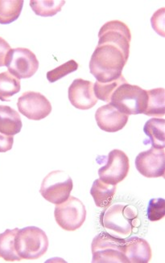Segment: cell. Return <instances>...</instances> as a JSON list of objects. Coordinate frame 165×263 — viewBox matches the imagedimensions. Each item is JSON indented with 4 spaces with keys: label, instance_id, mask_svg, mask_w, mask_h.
<instances>
[{
    "label": "cell",
    "instance_id": "obj_15",
    "mask_svg": "<svg viewBox=\"0 0 165 263\" xmlns=\"http://www.w3.org/2000/svg\"><path fill=\"white\" fill-rule=\"evenodd\" d=\"M125 254L129 263H148L152 258V249L146 240L131 237L125 240Z\"/></svg>",
    "mask_w": 165,
    "mask_h": 263
},
{
    "label": "cell",
    "instance_id": "obj_9",
    "mask_svg": "<svg viewBox=\"0 0 165 263\" xmlns=\"http://www.w3.org/2000/svg\"><path fill=\"white\" fill-rule=\"evenodd\" d=\"M129 169L130 162L126 153L114 149L109 152L106 164L99 169V176L104 183L117 185L127 176Z\"/></svg>",
    "mask_w": 165,
    "mask_h": 263
},
{
    "label": "cell",
    "instance_id": "obj_23",
    "mask_svg": "<svg viewBox=\"0 0 165 263\" xmlns=\"http://www.w3.org/2000/svg\"><path fill=\"white\" fill-rule=\"evenodd\" d=\"M21 81L9 72L0 73V100L10 101L9 99L21 91Z\"/></svg>",
    "mask_w": 165,
    "mask_h": 263
},
{
    "label": "cell",
    "instance_id": "obj_18",
    "mask_svg": "<svg viewBox=\"0 0 165 263\" xmlns=\"http://www.w3.org/2000/svg\"><path fill=\"white\" fill-rule=\"evenodd\" d=\"M143 132L149 138L155 148L164 149L165 147V120L163 119H149L145 123Z\"/></svg>",
    "mask_w": 165,
    "mask_h": 263
},
{
    "label": "cell",
    "instance_id": "obj_12",
    "mask_svg": "<svg viewBox=\"0 0 165 263\" xmlns=\"http://www.w3.org/2000/svg\"><path fill=\"white\" fill-rule=\"evenodd\" d=\"M135 163L138 172L146 178L164 177V149L152 146L149 151L139 153L136 156Z\"/></svg>",
    "mask_w": 165,
    "mask_h": 263
},
{
    "label": "cell",
    "instance_id": "obj_10",
    "mask_svg": "<svg viewBox=\"0 0 165 263\" xmlns=\"http://www.w3.org/2000/svg\"><path fill=\"white\" fill-rule=\"evenodd\" d=\"M99 45L111 44L120 48L126 58L130 55L132 32L130 28L120 21H112L106 23L100 28Z\"/></svg>",
    "mask_w": 165,
    "mask_h": 263
},
{
    "label": "cell",
    "instance_id": "obj_6",
    "mask_svg": "<svg viewBox=\"0 0 165 263\" xmlns=\"http://www.w3.org/2000/svg\"><path fill=\"white\" fill-rule=\"evenodd\" d=\"M72 187L74 183L69 175L63 171H53L43 180L40 193L48 202L59 204L70 197Z\"/></svg>",
    "mask_w": 165,
    "mask_h": 263
},
{
    "label": "cell",
    "instance_id": "obj_20",
    "mask_svg": "<svg viewBox=\"0 0 165 263\" xmlns=\"http://www.w3.org/2000/svg\"><path fill=\"white\" fill-rule=\"evenodd\" d=\"M148 104L144 115L149 117H163L165 115L164 88L146 90Z\"/></svg>",
    "mask_w": 165,
    "mask_h": 263
},
{
    "label": "cell",
    "instance_id": "obj_2",
    "mask_svg": "<svg viewBox=\"0 0 165 263\" xmlns=\"http://www.w3.org/2000/svg\"><path fill=\"white\" fill-rule=\"evenodd\" d=\"M136 209L124 204L108 206L100 215L101 226L112 237L125 239L139 226Z\"/></svg>",
    "mask_w": 165,
    "mask_h": 263
},
{
    "label": "cell",
    "instance_id": "obj_16",
    "mask_svg": "<svg viewBox=\"0 0 165 263\" xmlns=\"http://www.w3.org/2000/svg\"><path fill=\"white\" fill-rule=\"evenodd\" d=\"M23 123L19 113L8 106H0V133L14 136L19 134Z\"/></svg>",
    "mask_w": 165,
    "mask_h": 263
},
{
    "label": "cell",
    "instance_id": "obj_1",
    "mask_svg": "<svg viewBox=\"0 0 165 263\" xmlns=\"http://www.w3.org/2000/svg\"><path fill=\"white\" fill-rule=\"evenodd\" d=\"M127 61L117 46L111 44L98 45L89 61V71L97 82L107 83L122 76Z\"/></svg>",
    "mask_w": 165,
    "mask_h": 263
},
{
    "label": "cell",
    "instance_id": "obj_14",
    "mask_svg": "<svg viewBox=\"0 0 165 263\" xmlns=\"http://www.w3.org/2000/svg\"><path fill=\"white\" fill-rule=\"evenodd\" d=\"M128 119V115L118 110L111 103L101 106L95 113V119L99 127L109 133L122 130L127 123Z\"/></svg>",
    "mask_w": 165,
    "mask_h": 263
},
{
    "label": "cell",
    "instance_id": "obj_19",
    "mask_svg": "<svg viewBox=\"0 0 165 263\" xmlns=\"http://www.w3.org/2000/svg\"><path fill=\"white\" fill-rule=\"evenodd\" d=\"M19 229L7 230L0 234V258L7 261H21V258L15 250V237Z\"/></svg>",
    "mask_w": 165,
    "mask_h": 263
},
{
    "label": "cell",
    "instance_id": "obj_21",
    "mask_svg": "<svg viewBox=\"0 0 165 263\" xmlns=\"http://www.w3.org/2000/svg\"><path fill=\"white\" fill-rule=\"evenodd\" d=\"M23 0H0V24H9L16 21L22 11Z\"/></svg>",
    "mask_w": 165,
    "mask_h": 263
},
{
    "label": "cell",
    "instance_id": "obj_27",
    "mask_svg": "<svg viewBox=\"0 0 165 263\" xmlns=\"http://www.w3.org/2000/svg\"><path fill=\"white\" fill-rule=\"evenodd\" d=\"M152 25L159 35L164 37V8L158 10L154 13L152 18Z\"/></svg>",
    "mask_w": 165,
    "mask_h": 263
},
{
    "label": "cell",
    "instance_id": "obj_4",
    "mask_svg": "<svg viewBox=\"0 0 165 263\" xmlns=\"http://www.w3.org/2000/svg\"><path fill=\"white\" fill-rule=\"evenodd\" d=\"M109 103L125 115H140L146 110L148 93L138 85L126 82L114 92Z\"/></svg>",
    "mask_w": 165,
    "mask_h": 263
},
{
    "label": "cell",
    "instance_id": "obj_17",
    "mask_svg": "<svg viewBox=\"0 0 165 263\" xmlns=\"http://www.w3.org/2000/svg\"><path fill=\"white\" fill-rule=\"evenodd\" d=\"M117 187L104 183L100 179L94 181L90 189V194L95 200V205L99 208H106L112 204Z\"/></svg>",
    "mask_w": 165,
    "mask_h": 263
},
{
    "label": "cell",
    "instance_id": "obj_7",
    "mask_svg": "<svg viewBox=\"0 0 165 263\" xmlns=\"http://www.w3.org/2000/svg\"><path fill=\"white\" fill-rule=\"evenodd\" d=\"M54 217L61 228L66 231H75L85 222L86 210L79 199L71 196L65 202L56 204Z\"/></svg>",
    "mask_w": 165,
    "mask_h": 263
},
{
    "label": "cell",
    "instance_id": "obj_11",
    "mask_svg": "<svg viewBox=\"0 0 165 263\" xmlns=\"http://www.w3.org/2000/svg\"><path fill=\"white\" fill-rule=\"evenodd\" d=\"M17 106L20 113L31 120H41L52 112V105L46 97L33 91L23 93L18 99Z\"/></svg>",
    "mask_w": 165,
    "mask_h": 263
},
{
    "label": "cell",
    "instance_id": "obj_26",
    "mask_svg": "<svg viewBox=\"0 0 165 263\" xmlns=\"http://www.w3.org/2000/svg\"><path fill=\"white\" fill-rule=\"evenodd\" d=\"M165 216V200L163 198H154L150 200L146 210V217L149 221H160Z\"/></svg>",
    "mask_w": 165,
    "mask_h": 263
},
{
    "label": "cell",
    "instance_id": "obj_24",
    "mask_svg": "<svg viewBox=\"0 0 165 263\" xmlns=\"http://www.w3.org/2000/svg\"><path fill=\"white\" fill-rule=\"evenodd\" d=\"M124 83H126V81L123 75L119 77L116 80L107 82V83H101V82H96L95 84H94V91H95V96L99 100L109 103L114 92L121 85Z\"/></svg>",
    "mask_w": 165,
    "mask_h": 263
},
{
    "label": "cell",
    "instance_id": "obj_5",
    "mask_svg": "<svg viewBox=\"0 0 165 263\" xmlns=\"http://www.w3.org/2000/svg\"><path fill=\"white\" fill-rule=\"evenodd\" d=\"M93 263H129L125 254V239L101 233L91 244Z\"/></svg>",
    "mask_w": 165,
    "mask_h": 263
},
{
    "label": "cell",
    "instance_id": "obj_22",
    "mask_svg": "<svg viewBox=\"0 0 165 263\" xmlns=\"http://www.w3.org/2000/svg\"><path fill=\"white\" fill-rule=\"evenodd\" d=\"M65 1L54 0H31L30 7L35 15L43 17H51L62 11Z\"/></svg>",
    "mask_w": 165,
    "mask_h": 263
},
{
    "label": "cell",
    "instance_id": "obj_8",
    "mask_svg": "<svg viewBox=\"0 0 165 263\" xmlns=\"http://www.w3.org/2000/svg\"><path fill=\"white\" fill-rule=\"evenodd\" d=\"M8 72L18 79L32 78L39 69V61L28 48L11 49L5 60Z\"/></svg>",
    "mask_w": 165,
    "mask_h": 263
},
{
    "label": "cell",
    "instance_id": "obj_29",
    "mask_svg": "<svg viewBox=\"0 0 165 263\" xmlns=\"http://www.w3.org/2000/svg\"><path fill=\"white\" fill-rule=\"evenodd\" d=\"M11 46L4 38L0 37V67L5 66V60Z\"/></svg>",
    "mask_w": 165,
    "mask_h": 263
},
{
    "label": "cell",
    "instance_id": "obj_25",
    "mask_svg": "<svg viewBox=\"0 0 165 263\" xmlns=\"http://www.w3.org/2000/svg\"><path fill=\"white\" fill-rule=\"evenodd\" d=\"M78 64L75 60H70L63 65L57 67L56 69L48 71L47 72V79L50 83H53V82H56L57 81L62 79L64 77L69 74L71 72H75L78 70Z\"/></svg>",
    "mask_w": 165,
    "mask_h": 263
},
{
    "label": "cell",
    "instance_id": "obj_3",
    "mask_svg": "<svg viewBox=\"0 0 165 263\" xmlns=\"http://www.w3.org/2000/svg\"><path fill=\"white\" fill-rule=\"evenodd\" d=\"M15 246L21 259H38L48 250V238L44 230L35 226H28L19 230Z\"/></svg>",
    "mask_w": 165,
    "mask_h": 263
},
{
    "label": "cell",
    "instance_id": "obj_13",
    "mask_svg": "<svg viewBox=\"0 0 165 263\" xmlns=\"http://www.w3.org/2000/svg\"><path fill=\"white\" fill-rule=\"evenodd\" d=\"M68 95L72 106L82 110L93 108L98 102L93 82L82 78H78L72 82L68 90Z\"/></svg>",
    "mask_w": 165,
    "mask_h": 263
},
{
    "label": "cell",
    "instance_id": "obj_28",
    "mask_svg": "<svg viewBox=\"0 0 165 263\" xmlns=\"http://www.w3.org/2000/svg\"><path fill=\"white\" fill-rule=\"evenodd\" d=\"M14 143L13 136H8L0 133V152H8L12 148Z\"/></svg>",
    "mask_w": 165,
    "mask_h": 263
}]
</instances>
